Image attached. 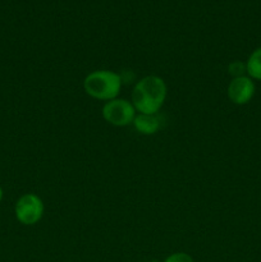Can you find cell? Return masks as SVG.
I'll return each mask as SVG.
<instances>
[{
    "mask_svg": "<svg viewBox=\"0 0 261 262\" xmlns=\"http://www.w3.org/2000/svg\"><path fill=\"white\" fill-rule=\"evenodd\" d=\"M168 89L163 78L146 76L135 84L130 102L140 114H156L166 99Z\"/></svg>",
    "mask_w": 261,
    "mask_h": 262,
    "instance_id": "cell-1",
    "label": "cell"
},
{
    "mask_svg": "<svg viewBox=\"0 0 261 262\" xmlns=\"http://www.w3.org/2000/svg\"><path fill=\"white\" fill-rule=\"evenodd\" d=\"M87 95L101 101L117 99L122 89V77L112 71H94L87 74L83 81Z\"/></svg>",
    "mask_w": 261,
    "mask_h": 262,
    "instance_id": "cell-2",
    "label": "cell"
},
{
    "mask_svg": "<svg viewBox=\"0 0 261 262\" xmlns=\"http://www.w3.org/2000/svg\"><path fill=\"white\" fill-rule=\"evenodd\" d=\"M102 118L115 127H125L132 124L136 118V109L130 101L125 99H113L102 106Z\"/></svg>",
    "mask_w": 261,
    "mask_h": 262,
    "instance_id": "cell-3",
    "label": "cell"
},
{
    "mask_svg": "<svg viewBox=\"0 0 261 262\" xmlns=\"http://www.w3.org/2000/svg\"><path fill=\"white\" fill-rule=\"evenodd\" d=\"M44 202L37 194L26 193L18 199L15 204V217L23 225H35L44 215Z\"/></svg>",
    "mask_w": 261,
    "mask_h": 262,
    "instance_id": "cell-4",
    "label": "cell"
},
{
    "mask_svg": "<svg viewBox=\"0 0 261 262\" xmlns=\"http://www.w3.org/2000/svg\"><path fill=\"white\" fill-rule=\"evenodd\" d=\"M255 95V83L250 77H235L228 86V97L235 105H245Z\"/></svg>",
    "mask_w": 261,
    "mask_h": 262,
    "instance_id": "cell-5",
    "label": "cell"
},
{
    "mask_svg": "<svg viewBox=\"0 0 261 262\" xmlns=\"http://www.w3.org/2000/svg\"><path fill=\"white\" fill-rule=\"evenodd\" d=\"M132 124L141 135L151 136L155 135L160 128V119L156 117V114H138L136 115Z\"/></svg>",
    "mask_w": 261,
    "mask_h": 262,
    "instance_id": "cell-6",
    "label": "cell"
},
{
    "mask_svg": "<svg viewBox=\"0 0 261 262\" xmlns=\"http://www.w3.org/2000/svg\"><path fill=\"white\" fill-rule=\"evenodd\" d=\"M246 72L251 79L261 81V48L252 51L246 63Z\"/></svg>",
    "mask_w": 261,
    "mask_h": 262,
    "instance_id": "cell-7",
    "label": "cell"
},
{
    "mask_svg": "<svg viewBox=\"0 0 261 262\" xmlns=\"http://www.w3.org/2000/svg\"><path fill=\"white\" fill-rule=\"evenodd\" d=\"M164 262H194L193 258L186 252H176L169 255Z\"/></svg>",
    "mask_w": 261,
    "mask_h": 262,
    "instance_id": "cell-8",
    "label": "cell"
},
{
    "mask_svg": "<svg viewBox=\"0 0 261 262\" xmlns=\"http://www.w3.org/2000/svg\"><path fill=\"white\" fill-rule=\"evenodd\" d=\"M245 72H246V64L241 63V61H234V63H232L229 66V73L232 74L233 78L245 76V74H243Z\"/></svg>",
    "mask_w": 261,
    "mask_h": 262,
    "instance_id": "cell-9",
    "label": "cell"
},
{
    "mask_svg": "<svg viewBox=\"0 0 261 262\" xmlns=\"http://www.w3.org/2000/svg\"><path fill=\"white\" fill-rule=\"evenodd\" d=\"M2 200H3V188L0 187V201H2Z\"/></svg>",
    "mask_w": 261,
    "mask_h": 262,
    "instance_id": "cell-10",
    "label": "cell"
},
{
    "mask_svg": "<svg viewBox=\"0 0 261 262\" xmlns=\"http://www.w3.org/2000/svg\"><path fill=\"white\" fill-rule=\"evenodd\" d=\"M148 262H158V261H148Z\"/></svg>",
    "mask_w": 261,
    "mask_h": 262,
    "instance_id": "cell-11",
    "label": "cell"
}]
</instances>
